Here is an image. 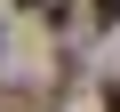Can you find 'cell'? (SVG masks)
<instances>
[{
  "label": "cell",
  "mask_w": 120,
  "mask_h": 112,
  "mask_svg": "<svg viewBox=\"0 0 120 112\" xmlns=\"http://www.w3.org/2000/svg\"><path fill=\"white\" fill-rule=\"evenodd\" d=\"M88 8H96V24H120V0H88Z\"/></svg>",
  "instance_id": "1"
},
{
  "label": "cell",
  "mask_w": 120,
  "mask_h": 112,
  "mask_svg": "<svg viewBox=\"0 0 120 112\" xmlns=\"http://www.w3.org/2000/svg\"><path fill=\"white\" fill-rule=\"evenodd\" d=\"M104 112H120V88H104Z\"/></svg>",
  "instance_id": "2"
}]
</instances>
